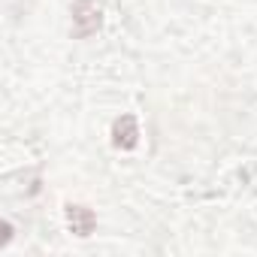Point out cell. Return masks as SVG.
I'll list each match as a JSON object with an SVG mask.
<instances>
[{"mask_svg": "<svg viewBox=\"0 0 257 257\" xmlns=\"http://www.w3.org/2000/svg\"><path fill=\"white\" fill-rule=\"evenodd\" d=\"M100 25H103V16H100L97 0H76L73 4V37L88 40L100 31Z\"/></svg>", "mask_w": 257, "mask_h": 257, "instance_id": "6da1fadb", "label": "cell"}, {"mask_svg": "<svg viewBox=\"0 0 257 257\" xmlns=\"http://www.w3.org/2000/svg\"><path fill=\"white\" fill-rule=\"evenodd\" d=\"M137 143H140V124H137V118L134 115L115 118V124H112V146L121 149V152H131V149H137Z\"/></svg>", "mask_w": 257, "mask_h": 257, "instance_id": "7a4b0ae2", "label": "cell"}, {"mask_svg": "<svg viewBox=\"0 0 257 257\" xmlns=\"http://www.w3.org/2000/svg\"><path fill=\"white\" fill-rule=\"evenodd\" d=\"M67 224H70V230L76 233V236H91L94 233V227H97V218H94V212L88 209V206H79V203H70L67 206Z\"/></svg>", "mask_w": 257, "mask_h": 257, "instance_id": "3957f363", "label": "cell"}]
</instances>
